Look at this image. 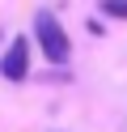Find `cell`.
<instances>
[{"label":"cell","mask_w":127,"mask_h":132,"mask_svg":"<svg viewBox=\"0 0 127 132\" xmlns=\"http://www.w3.org/2000/svg\"><path fill=\"white\" fill-rule=\"evenodd\" d=\"M102 13H106V17H119V21H123V17H127V0H102Z\"/></svg>","instance_id":"3"},{"label":"cell","mask_w":127,"mask_h":132,"mask_svg":"<svg viewBox=\"0 0 127 132\" xmlns=\"http://www.w3.org/2000/svg\"><path fill=\"white\" fill-rule=\"evenodd\" d=\"M34 38H38V51L47 55L51 64H64L68 55H72L68 30L59 26V17H55V13H47V9H38V13H34Z\"/></svg>","instance_id":"1"},{"label":"cell","mask_w":127,"mask_h":132,"mask_svg":"<svg viewBox=\"0 0 127 132\" xmlns=\"http://www.w3.org/2000/svg\"><path fill=\"white\" fill-rule=\"evenodd\" d=\"M0 77L4 81H25L30 77V38H13L8 51L0 55Z\"/></svg>","instance_id":"2"}]
</instances>
